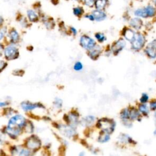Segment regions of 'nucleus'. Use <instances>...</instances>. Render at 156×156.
Masks as SVG:
<instances>
[{
    "label": "nucleus",
    "mask_w": 156,
    "mask_h": 156,
    "mask_svg": "<svg viewBox=\"0 0 156 156\" xmlns=\"http://www.w3.org/2000/svg\"><path fill=\"white\" fill-rule=\"evenodd\" d=\"M130 25L136 29H140L142 26V21L138 18H132L130 21Z\"/></svg>",
    "instance_id": "13"
},
{
    "label": "nucleus",
    "mask_w": 156,
    "mask_h": 156,
    "mask_svg": "<svg viewBox=\"0 0 156 156\" xmlns=\"http://www.w3.org/2000/svg\"><path fill=\"white\" fill-rule=\"evenodd\" d=\"M85 17L87 18H88L89 20H91V21L94 20V17H93V16L92 14H91V15H88L85 16Z\"/></svg>",
    "instance_id": "36"
},
{
    "label": "nucleus",
    "mask_w": 156,
    "mask_h": 156,
    "mask_svg": "<svg viewBox=\"0 0 156 156\" xmlns=\"http://www.w3.org/2000/svg\"><path fill=\"white\" fill-rule=\"evenodd\" d=\"M135 34H135V32L132 30H131V29H127L125 31L124 35V37H126V38L127 40H128L130 41H132L134 39Z\"/></svg>",
    "instance_id": "16"
},
{
    "label": "nucleus",
    "mask_w": 156,
    "mask_h": 156,
    "mask_svg": "<svg viewBox=\"0 0 156 156\" xmlns=\"http://www.w3.org/2000/svg\"><path fill=\"white\" fill-rule=\"evenodd\" d=\"M54 104L57 108H60L62 106V100H60V99H55Z\"/></svg>",
    "instance_id": "32"
},
{
    "label": "nucleus",
    "mask_w": 156,
    "mask_h": 156,
    "mask_svg": "<svg viewBox=\"0 0 156 156\" xmlns=\"http://www.w3.org/2000/svg\"><path fill=\"white\" fill-rule=\"evenodd\" d=\"M107 0H96L94 5L96 9L102 10L106 7V5H107Z\"/></svg>",
    "instance_id": "14"
},
{
    "label": "nucleus",
    "mask_w": 156,
    "mask_h": 156,
    "mask_svg": "<svg viewBox=\"0 0 156 156\" xmlns=\"http://www.w3.org/2000/svg\"><path fill=\"white\" fill-rule=\"evenodd\" d=\"M92 15L96 21H101L106 18V14L102 10L100 9H96L92 12Z\"/></svg>",
    "instance_id": "7"
},
{
    "label": "nucleus",
    "mask_w": 156,
    "mask_h": 156,
    "mask_svg": "<svg viewBox=\"0 0 156 156\" xmlns=\"http://www.w3.org/2000/svg\"><path fill=\"white\" fill-rule=\"evenodd\" d=\"M146 52L151 58L156 57V41H154L147 47Z\"/></svg>",
    "instance_id": "8"
},
{
    "label": "nucleus",
    "mask_w": 156,
    "mask_h": 156,
    "mask_svg": "<svg viewBox=\"0 0 156 156\" xmlns=\"http://www.w3.org/2000/svg\"><path fill=\"white\" fill-rule=\"evenodd\" d=\"M153 2H154V4L156 5V0H153Z\"/></svg>",
    "instance_id": "41"
},
{
    "label": "nucleus",
    "mask_w": 156,
    "mask_h": 156,
    "mask_svg": "<svg viewBox=\"0 0 156 156\" xmlns=\"http://www.w3.org/2000/svg\"><path fill=\"white\" fill-rule=\"evenodd\" d=\"M26 121L21 115L13 116L9 121L7 127V132L12 137H16L20 133L21 129L24 127Z\"/></svg>",
    "instance_id": "1"
},
{
    "label": "nucleus",
    "mask_w": 156,
    "mask_h": 156,
    "mask_svg": "<svg viewBox=\"0 0 156 156\" xmlns=\"http://www.w3.org/2000/svg\"><path fill=\"white\" fill-rule=\"evenodd\" d=\"M71 30H72V32H73V34L75 35V34H76V33H77V32H76V30L74 29V28H73V27H71Z\"/></svg>",
    "instance_id": "38"
},
{
    "label": "nucleus",
    "mask_w": 156,
    "mask_h": 156,
    "mask_svg": "<svg viewBox=\"0 0 156 156\" xmlns=\"http://www.w3.org/2000/svg\"><path fill=\"white\" fill-rule=\"evenodd\" d=\"M21 107L24 110L28 111V110H31L35 109L38 107H40L41 106L38 104H32V103L29 102H24L21 104Z\"/></svg>",
    "instance_id": "11"
},
{
    "label": "nucleus",
    "mask_w": 156,
    "mask_h": 156,
    "mask_svg": "<svg viewBox=\"0 0 156 156\" xmlns=\"http://www.w3.org/2000/svg\"><path fill=\"white\" fill-rule=\"evenodd\" d=\"M95 37H96V39L99 41H101V42H102V41H104L105 40V37L104 36V35L102 34H101V33L96 34Z\"/></svg>",
    "instance_id": "28"
},
{
    "label": "nucleus",
    "mask_w": 156,
    "mask_h": 156,
    "mask_svg": "<svg viewBox=\"0 0 156 156\" xmlns=\"http://www.w3.org/2000/svg\"><path fill=\"white\" fill-rule=\"evenodd\" d=\"M6 66V63L5 62H4V61H0V71H1Z\"/></svg>",
    "instance_id": "33"
},
{
    "label": "nucleus",
    "mask_w": 156,
    "mask_h": 156,
    "mask_svg": "<svg viewBox=\"0 0 156 156\" xmlns=\"http://www.w3.org/2000/svg\"><path fill=\"white\" fill-rule=\"evenodd\" d=\"M133 49L139 50L143 48L145 43V39L143 35L140 34H135L134 39L131 41Z\"/></svg>",
    "instance_id": "3"
},
{
    "label": "nucleus",
    "mask_w": 156,
    "mask_h": 156,
    "mask_svg": "<svg viewBox=\"0 0 156 156\" xmlns=\"http://www.w3.org/2000/svg\"><path fill=\"white\" fill-rule=\"evenodd\" d=\"M134 15L138 17H142V18L149 17L146 7L135 10L134 12Z\"/></svg>",
    "instance_id": "12"
},
{
    "label": "nucleus",
    "mask_w": 156,
    "mask_h": 156,
    "mask_svg": "<svg viewBox=\"0 0 156 156\" xmlns=\"http://www.w3.org/2000/svg\"><path fill=\"white\" fill-rule=\"evenodd\" d=\"M147 12V14H148V16L149 17H152L153 16H154L156 13V10L151 5H147L146 7Z\"/></svg>",
    "instance_id": "19"
},
{
    "label": "nucleus",
    "mask_w": 156,
    "mask_h": 156,
    "mask_svg": "<svg viewBox=\"0 0 156 156\" xmlns=\"http://www.w3.org/2000/svg\"><path fill=\"white\" fill-rule=\"evenodd\" d=\"M7 104L5 102H0V107H4Z\"/></svg>",
    "instance_id": "37"
},
{
    "label": "nucleus",
    "mask_w": 156,
    "mask_h": 156,
    "mask_svg": "<svg viewBox=\"0 0 156 156\" xmlns=\"http://www.w3.org/2000/svg\"><path fill=\"white\" fill-rule=\"evenodd\" d=\"M73 1H79V0H73Z\"/></svg>",
    "instance_id": "42"
},
{
    "label": "nucleus",
    "mask_w": 156,
    "mask_h": 156,
    "mask_svg": "<svg viewBox=\"0 0 156 156\" xmlns=\"http://www.w3.org/2000/svg\"><path fill=\"white\" fill-rule=\"evenodd\" d=\"M10 38L12 42H16L19 40L18 33L15 30H12L10 33Z\"/></svg>",
    "instance_id": "17"
},
{
    "label": "nucleus",
    "mask_w": 156,
    "mask_h": 156,
    "mask_svg": "<svg viewBox=\"0 0 156 156\" xmlns=\"http://www.w3.org/2000/svg\"><path fill=\"white\" fill-rule=\"evenodd\" d=\"M5 34V30L4 29L0 30V40L4 37Z\"/></svg>",
    "instance_id": "35"
},
{
    "label": "nucleus",
    "mask_w": 156,
    "mask_h": 156,
    "mask_svg": "<svg viewBox=\"0 0 156 156\" xmlns=\"http://www.w3.org/2000/svg\"><path fill=\"white\" fill-rule=\"evenodd\" d=\"M26 144L27 147L30 149L35 150V149H38L40 147L41 143L40 140L37 137L35 136H32L29 138H28Z\"/></svg>",
    "instance_id": "6"
},
{
    "label": "nucleus",
    "mask_w": 156,
    "mask_h": 156,
    "mask_svg": "<svg viewBox=\"0 0 156 156\" xmlns=\"http://www.w3.org/2000/svg\"><path fill=\"white\" fill-rule=\"evenodd\" d=\"M99 127L102 129L103 131L110 133L113 132L115 128V123L112 120L108 119H102L98 122Z\"/></svg>",
    "instance_id": "2"
},
{
    "label": "nucleus",
    "mask_w": 156,
    "mask_h": 156,
    "mask_svg": "<svg viewBox=\"0 0 156 156\" xmlns=\"http://www.w3.org/2000/svg\"><path fill=\"white\" fill-rule=\"evenodd\" d=\"M155 118H156V113H155Z\"/></svg>",
    "instance_id": "43"
},
{
    "label": "nucleus",
    "mask_w": 156,
    "mask_h": 156,
    "mask_svg": "<svg viewBox=\"0 0 156 156\" xmlns=\"http://www.w3.org/2000/svg\"><path fill=\"white\" fill-rule=\"evenodd\" d=\"M4 54L7 59L12 60L16 58L18 55V51L14 46H9L5 49Z\"/></svg>",
    "instance_id": "5"
},
{
    "label": "nucleus",
    "mask_w": 156,
    "mask_h": 156,
    "mask_svg": "<svg viewBox=\"0 0 156 156\" xmlns=\"http://www.w3.org/2000/svg\"><path fill=\"white\" fill-rule=\"evenodd\" d=\"M110 137H109V135L108 133H107V132L103 131V132L99 135V141L100 142H106L109 140Z\"/></svg>",
    "instance_id": "18"
},
{
    "label": "nucleus",
    "mask_w": 156,
    "mask_h": 156,
    "mask_svg": "<svg viewBox=\"0 0 156 156\" xmlns=\"http://www.w3.org/2000/svg\"><path fill=\"white\" fill-rule=\"evenodd\" d=\"M80 43L83 48L87 49H93L94 47L96 44L93 39L86 35H83L81 37L80 39Z\"/></svg>",
    "instance_id": "4"
},
{
    "label": "nucleus",
    "mask_w": 156,
    "mask_h": 156,
    "mask_svg": "<svg viewBox=\"0 0 156 156\" xmlns=\"http://www.w3.org/2000/svg\"><path fill=\"white\" fill-rule=\"evenodd\" d=\"M99 54H100V49H99L98 48H94V49H93L90 52V56L92 58H95L97 57H98Z\"/></svg>",
    "instance_id": "22"
},
{
    "label": "nucleus",
    "mask_w": 156,
    "mask_h": 156,
    "mask_svg": "<svg viewBox=\"0 0 156 156\" xmlns=\"http://www.w3.org/2000/svg\"><path fill=\"white\" fill-rule=\"evenodd\" d=\"M139 109L140 110L141 112H142L143 114L144 115H147L148 113H149V109H148V107L146 105H144V104H142V105H140L139 106Z\"/></svg>",
    "instance_id": "25"
},
{
    "label": "nucleus",
    "mask_w": 156,
    "mask_h": 156,
    "mask_svg": "<svg viewBox=\"0 0 156 156\" xmlns=\"http://www.w3.org/2000/svg\"><path fill=\"white\" fill-rule=\"evenodd\" d=\"M2 23H3V18L2 16H0V26L2 24Z\"/></svg>",
    "instance_id": "40"
},
{
    "label": "nucleus",
    "mask_w": 156,
    "mask_h": 156,
    "mask_svg": "<svg viewBox=\"0 0 156 156\" xmlns=\"http://www.w3.org/2000/svg\"><path fill=\"white\" fill-rule=\"evenodd\" d=\"M148 99H149V98H148L147 94L144 93V94H142V96H141V97L140 102H141V103H146V102L148 101Z\"/></svg>",
    "instance_id": "31"
},
{
    "label": "nucleus",
    "mask_w": 156,
    "mask_h": 156,
    "mask_svg": "<svg viewBox=\"0 0 156 156\" xmlns=\"http://www.w3.org/2000/svg\"><path fill=\"white\" fill-rule=\"evenodd\" d=\"M139 113L135 109V108H133L130 112V117L131 119H136L138 116H139Z\"/></svg>",
    "instance_id": "24"
},
{
    "label": "nucleus",
    "mask_w": 156,
    "mask_h": 156,
    "mask_svg": "<svg viewBox=\"0 0 156 156\" xmlns=\"http://www.w3.org/2000/svg\"><path fill=\"white\" fill-rule=\"evenodd\" d=\"M27 16L29 20L32 22H35L38 20V15L35 11L33 10H28L27 12Z\"/></svg>",
    "instance_id": "15"
},
{
    "label": "nucleus",
    "mask_w": 156,
    "mask_h": 156,
    "mask_svg": "<svg viewBox=\"0 0 156 156\" xmlns=\"http://www.w3.org/2000/svg\"><path fill=\"white\" fill-rule=\"evenodd\" d=\"M2 50H3V47L1 44H0V56L1 55V54H2Z\"/></svg>",
    "instance_id": "39"
},
{
    "label": "nucleus",
    "mask_w": 156,
    "mask_h": 156,
    "mask_svg": "<svg viewBox=\"0 0 156 156\" xmlns=\"http://www.w3.org/2000/svg\"><path fill=\"white\" fill-rule=\"evenodd\" d=\"M83 13V9L82 7H76L73 9V13L77 16H81Z\"/></svg>",
    "instance_id": "20"
},
{
    "label": "nucleus",
    "mask_w": 156,
    "mask_h": 156,
    "mask_svg": "<svg viewBox=\"0 0 156 156\" xmlns=\"http://www.w3.org/2000/svg\"><path fill=\"white\" fill-rule=\"evenodd\" d=\"M94 121V118L93 116H88L85 117L83 120V122L84 123L85 125H91Z\"/></svg>",
    "instance_id": "21"
},
{
    "label": "nucleus",
    "mask_w": 156,
    "mask_h": 156,
    "mask_svg": "<svg viewBox=\"0 0 156 156\" xmlns=\"http://www.w3.org/2000/svg\"><path fill=\"white\" fill-rule=\"evenodd\" d=\"M15 152H16V154H18L20 155H28L30 154V152L28 150L24 149H16Z\"/></svg>",
    "instance_id": "23"
},
{
    "label": "nucleus",
    "mask_w": 156,
    "mask_h": 156,
    "mask_svg": "<svg viewBox=\"0 0 156 156\" xmlns=\"http://www.w3.org/2000/svg\"><path fill=\"white\" fill-rule=\"evenodd\" d=\"M84 4L89 7H92L95 4V0H83Z\"/></svg>",
    "instance_id": "27"
},
{
    "label": "nucleus",
    "mask_w": 156,
    "mask_h": 156,
    "mask_svg": "<svg viewBox=\"0 0 156 156\" xmlns=\"http://www.w3.org/2000/svg\"><path fill=\"white\" fill-rule=\"evenodd\" d=\"M150 107H151V108L152 109V110L156 109V101H154V102H152V103H151Z\"/></svg>",
    "instance_id": "34"
},
{
    "label": "nucleus",
    "mask_w": 156,
    "mask_h": 156,
    "mask_svg": "<svg viewBox=\"0 0 156 156\" xmlns=\"http://www.w3.org/2000/svg\"><path fill=\"white\" fill-rule=\"evenodd\" d=\"M82 68H83L82 64L80 62H76L74 65V69L76 71H80L82 69Z\"/></svg>",
    "instance_id": "29"
},
{
    "label": "nucleus",
    "mask_w": 156,
    "mask_h": 156,
    "mask_svg": "<svg viewBox=\"0 0 156 156\" xmlns=\"http://www.w3.org/2000/svg\"><path fill=\"white\" fill-rule=\"evenodd\" d=\"M60 131L64 135L68 137H70L74 135L75 133V130L71 127L66 126H62L60 127Z\"/></svg>",
    "instance_id": "10"
},
{
    "label": "nucleus",
    "mask_w": 156,
    "mask_h": 156,
    "mask_svg": "<svg viewBox=\"0 0 156 156\" xmlns=\"http://www.w3.org/2000/svg\"><path fill=\"white\" fill-rule=\"evenodd\" d=\"M124 46H125V41L122 39H119L112 46V49L113 53L118 54L123 49Z\"/></svg>",
    "instance_id": "9"
},
{
    "label": "nucleus",
    "mask_w": 156,
    "mask_h": 156,
    "mask_svg": "<svg viewBox=\"0 0 156 156\" xmlns=\"http://www.w3.org/2000/svg\"><path fill=\"white\" fill-rule=\"evenodd\" d=\"M69 119L71 124H76L77 122V117L74 115H71L69 116Z\"/></svg>",
    "instance_id": "30"
},
{
    "label": "nucleus",
    "mask_w": 156,
    "mask_h": 156,
    "mask_svg": "<svg viewBox=\"0 0 156 156\" xmlns=\"http://www.w3.org/2000/svg\"><path fill=\"white\" fill-rule=\"evenodd\" d=\"M130 117V111L128 109H124L121 113V118L122 119H127Z\"/></svg>",
    "instance_id": "26"
}]
</instances>
